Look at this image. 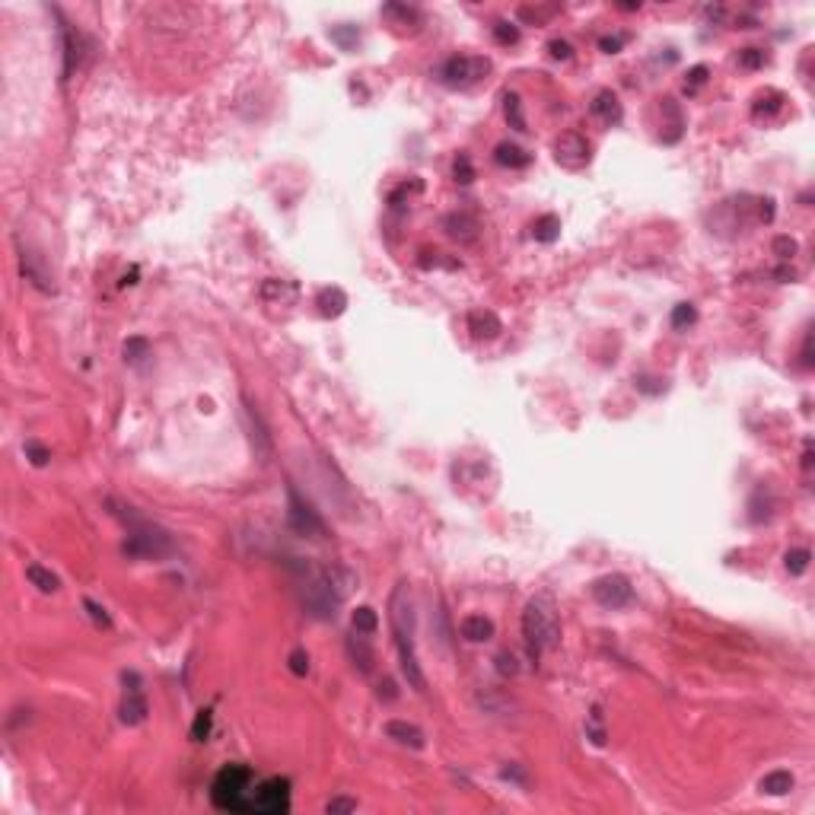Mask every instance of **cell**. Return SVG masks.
<instances>
[{
    "label": "cell",
    "instance_id": "obj_8",
    "mask_svg": "<svg viewBox=\"0 0 815 815\" xmlns=\"http://www.w3.org/2000/svg\"><path fill=\"white\" fill-rule=\"evenodd\" d=\"M589 156H593V147H589V140L583 134L564 131L558 140H554V160H558L564 169H583L589 163Z\"/></svg>",
    "mask_w": 815,
    "mask_h": 815
},
{
    "label": "cell",
    "instance_id": "obj_6",
    "mask_svg": "<svg viewBox=\"0 0 815 815\" xmlns=\"http://www.w3.org/2000/svg\"><path fill=\"white\" fill-rule=\"evenodd\" d=\"M491 73V61L481 54H456L440 67V77L446 86H475Z\"/></svg>",
    "mask_w": 815,
    "mask_h": 815
},
{
    "label": "cell",
    "instance_id": "obj_1",
    "mask_svg": "<svg viewBox=\"0 0 815 815\" xmlns=\"http://www.w3.org/2000/svg\"><path fill=\"white\" fill-rule=\"evenodd\" d=\"M392 631H395V643H399L401 672H405L411 688L424 691L427 688V679H424V672H421V660H417V650H414V612H411V599H408L405 583L392 593Z\"/></svg>",
    "mask_w": 815,
    "mask_h": 815
},
{
    "label": "cell",
    "instance_id": "obj_34",
    "mask_svg": "<svg viewBox=\"0 0 815 815\" xmlns=\"http://www.w3.org/2000/svg\"><path fill=\"white\" fill-rule=\"evenodd\" d=\"M287 662H290V672H293V675H299V679H303V675L309 672V656H306L303 650H293L290 660H287Z\"/></svg>",
    "mask_w": 815,
    "mask_h": 815
},
{
    "label": "cell",
    "instance_id": "obj_40",
    "mask_svg": "<svg viewBox=\"0 0 815 815\" xmlns=\"http://www.w3.org/2000/svg\"><path fill=\"white\" fill-rule=\"evenodd\" d=\"M26 456L32 458V465H45L51 458V453H48L42 443H26Z\"/></svg>",
    "mask_w": 815,
    "mask_h": 815
},
{
    "label": "cell",
    "instance_id": "obj_21",
    "mask_svg": "<svg viewBox=\"0 0 815 815\" xmlns=\"http://www.w3.org/2000/svg\"><path fill=\"white\" fill-rule=\"evenodd\" d=\"M262 297L265 299H277V303H290V299L297 297V287H293L290 280H265Z\"/></svg>",
    "mask_w": 815,
    "mask_h": 815
},
{
    "label": "cell",
    "instance_id": "obj_31",
    "mask_svg": "<svg viewBox=\"0 0 815 815\" xmlns=\"http://www.w3.org/2000/svg\"><path fill=\"white\" fill-rule=\"evenodd\" d=\"M707 83V67L704 64H697V67H691V73H688V80H685V93H697L701 86Z\"/></svg>",
    "mask_w": 815,
    "mask_h": 815
},
{
    "label": "cell",
    "instance_id": "obj_38",
    "mask_svg": "<svg viewBox=\"0 0 815 815\" xmlns=\"http://www.w3.org/2000/svg\"><path fill=\"white\" fill-rule=\"evenodd\" d=\"M360 647H354L351 643V653H354V660H360V669L363 672H369V666H373V653H369V647H363V634H360Z\"/></svg>",
    "mask_w": 815,
    "mask_h": 815
},
{
    "label": "cell",
    "instance_id": "obj_10",
    "mask_svg": "<svg viewBox=\"0 0 815 815\" xmlns=\"http://www.w3.org/2000/svg\"><path fill=\"white\" fill-rule=\"evenodd\" d=\"M341 602V593L334 589V583H328V580H319L316 586L309 589V595H306V608H309L316 618H334V608H338Z\"/></svg>",
    "mask_w": 815,
    "mask_h": 815
},
{
    "label": "cell",
    "instance_id": "obj_15",
    "mask_svg": "<svg viewBox=\"0 0 815 815\" xmlns=\"http://www.w3.org/2000/svg\"><path fill=\"white\" fill-rule=\"evenodd\" d=\"M468 328L475 332V338H497V334L503 332L500 319L494 316V312H488V309L471 312V316H468Z\"/></svg>",
    "mask_w": 815,
    "mask_h": 815
},
{
    "label": "cell",
    "instance_id": "obj_12",
    "mask_svg": "<svg viewBox=\"0 0 815 815\" xmlns=\"http://www.w3.org/2000/svg\"><path fill=\"white\" fill-rule=\"evenodd\" d=\"M589 112L595 115V118L602 121V125H618L621 121V102H618V96H615L612 90H602V93H595V99H593V106H589Z\"/></svg>",
    "mask_w": 815,
    "mask_h": 815
},
{
    "label": "cell",
    "instance_id": "obj_35",
    "mask_svg": "<svg viewBox=\"0 0 815 815\" xmlns=\"http://www.w3.org/2000/svg\"><path fill=\"white\" fill-rule=\"evenodd\" d=\"M471 179H475V169H471V160H468L465 153H458V160H456V182L468 185Z\"/></svg>",
    "mask_w": 815,
    "mask_h": 815
},
{
    "label": "cell",
    "instance_id": "obj_16",
    "mask_svg": "<svg viewBox=\"0 0 815 815\" xmlns=\"http://www.w3.org/2000/svg\"><path fill=\"white\" fill-rule=\"evenodd\" d=\"M793 784H796V780H793V774L780 768V771L764 774L762 784H758V786H762V793H768V796H784V793H790V790H793Z\"/></svg>",
    "mask_w": 815,
    "mask_h": 815
},
{
    "label": "cell",
    "instance_id": "obj_29",
    "mask_svg": "<svg viewBox=\"0 0 815 815\" xmlns=\"http://www.w3.org/2000/svg\"><path fill=\"white\" fill-rule=\"evenodd\" d=\"M210 720H214L210 710H201V714L195 717V726H191V739H195V742H204V739L210 736Z\"/></svg>",
    "mask_w": 815,
    "mask_h": 815
},
{
    "label": "cell",
    "instance_id": "obj_7",
    "mask_svg": "<svg viewBox=\"0 0 815 815\" xmlns=\"http://www.w3.org/2000/svg\"><path fill=\"white\" fill-rule=\"evenodd\" d=\"M593 599L599 602L602 608H625L631 605L634 599V586L627 577L621 573H608V577H599L593 583Z\"/></svg>",
    "mask_w": 815,
    "mask_h": 815
},
{
    "label": "cell",
    "instance_id": "obj_22",
    "mask_svg": "<svg viewBox=\"0 0 815 815\" xmlns=\"http://www.w3.org/2000/svg\"><path fill=\"white\" fill-rule=\"evenodd\" d=\"M532 236L538 239V242H554V239L560 236V220L554 214H545L535 220V227H532Z\"/></svg>",
    "mask_w": 815,
    "mask_h": 815
},
{
    "label": "cell",
    "instance_id": "obj_4",
    "mask_svg": "<svg viewBox=\"0 0 815 815\" xmlns=\"http://www.w3.org/2000/svg\"><path fill=\"white\" fill-rule=\"evenodd\" d=\"M125 523H128V545L125 551L134 554V558H163V554L173 551V538H169L166 529L153 523H143L137 519L134 513H125Z\"/></svg>",
    "mask_w": 815,
    "mask_h": 815
},
{
    "label": "cell",
    "instance_id": "obj_42",
    "mask_svg": "<svg viewBox=\"0 0 815 815\" xmlns=\"http://www.w3.org/2000/svg\"><path fill=\"white\" fill-rule=\"evenodd\" d=\"M548 48H551V58H558V61H567V58L573 54V51H570V45H567L564 39H554V42L548 45Z\"/></svg>",
    "mask_w": 815,
    "mask_h": 815
},
{
    "label": "cell",
    "instance_id": "obj_25",
    "mask_svg": "<svg viewBox=\"0 0 815 815\" xmlns=\"http://www.w3.org/2000/svg\"><path fill=\"white\" fill-rule=\"evenodd\" d=\"M503 112H506V121H510L516 131H526V118H523V102H519L516 93H506L503 96Z\"/></svg>",
    "mask_w": 815,
    "mask_h": 815
},
{
    "label": "cell",
    "instance_id": "obj_19",
    "mask_svg": "<svg viewBox=\"0 0 815 815\" xmlns=\"http://www.w3.org/2000/svg\"><path fill=\"white\" fill-rule=\"evenodd\" d=\"M26 580H29L32 586H39L42 593H54L61 583H58V577H54L48 567H42V564H29L26 567Z\"/></svg>",
    "mask_w": 815,
    "mask_h": 815
},
{
    "label": "cell",
    "instance_id": "obj_27",
    "mask_svg": "<svg viewBox=\"0 0 815 815\" xmlns=\"http://www.w3.org/2000/svg\"><path fill=\"white\" fill-rule=\"evenodd\" d=\"M809 558L812 554L806 551V548H793V551H786V570L790 573H806V567H809Z\"/></svg>",
    "mask_w": 815,
    "mask_h": 815
},
{
    "label": "cell",
    "instance_id": "obj_24",
    "mask_svg": "<svg viewBox=\"0 0 815 815\" xmlns=\"http://www.w3.org/2000/svg\"><path fill=\"white\" fill-rule=\"evenodd\" d=\"M376 627H379V615H376L369 605H363V608L354 612V631H357V634L369 637V634H376Z\"/></svg>",
    "mask_w": 815,
    "mask_h": 815
},
{
    "label": "cell",
    "instance_id": "obj_13",
    "mask_svg": "<svg viewBox=\"0 0 815 815\" xmlns=\"http://www.w3.org/2000/svg\"><path fill=\"white\" fill-rule=\"evenodd\" d=\"M458 631H462L465 640L484 643V640H491V637H494V621L484 618V615H468V618H462Z\"/></svg>",
    "mask_w": 815,
    "mask_h": 815
},
{
    "label": "cell",
    "instance_id": "obj_43",
    "mask_svg": "<svg viewBox=\"0 0 815 815\" xmlns=\"http://www.w3.org/2000/svg\"><path fill=\"white\" fill-rule=\"evenodd\" d=\"M325 809H328V812H354V809H357V803H354V799L338 796V799H332V803H328Z\"/></svg>",
    "mask_w": 815,
    "mask_h": 815
},
{
    "label": "cell",
    "instance_id": "obj_36",
    "mask_svg": "<svg viewBox=\"0 0 815 815\" xmlns=\"http://www.w3.org/2000/svg\"><path fill=\"white\" fill-rule=\"evenodd\" d=\"M739 64L749 67V71H755V67L764 64V51H758V48H745V51H739Z\"/></svg>",
    "mask_w": 815,
    "mask_h": 815
},
{
    "label": "cell",
    "instance_id": "obj_28",
    "mask_svg": "<svg viewBox=\"0 0 815 815\" xmlns=\"http://www.w3.org/2000/svg\"><path fill=\"white\" fill-rule=\"evenodd\" d=\"M558 16V6H519V19H532V23H548Z\"/></svg>",
    "mask_w": 815,
    "mask_h": 815
},
{
    "label": "cell",
    "instance_id": "obj_11",
    "mask_svg": "<svg viewBox=\"0 0 815 815\" xmlns=\"http://www.w3.org/2000/svg\"><path fill=\"white\" fill-rule=\"evenodd\" d=\"M125 679L131 682V688H128L125 701H121V723L137 726V723L147 720L150 707H147V697H143V691H140V679H137V672H125Z\"/></svg>",
    "mask_w": 815,
    "mask_h": 815
},
{
    "label": "cell",
    "instance_id": "obj_5",
    "mask_svg": "<svg viewBox=\"0 0 815 815\" xmlns=\"http://www.w3.org/2000/svg\"><path fill=\"white\" fill-rule=\"evenodd\" d=\"M249 812L255 815H287L290 812V780L268 777L258 780L249 799Z\"/></svg>",
    "mask_w": 815,
    "mask_h": 815
},
{
    "label": "cell",
    "instance_id": "obj_33",
    "mask_svg": "<svg viewBox=\"0 0 815 815\" xmlns=\"http://www.w3.org/2000/svg\"><path fill=\"white\" fill-rule=\"evenodd\" d=\"M83 608L90 612V618L96 621V625H102V627H112V618H108V612L106 608L99 605V602H93V599H83Z\"/></svg>",
    "mask_w": 815,
    "mask_h": 815
},
{
    "label": "cell",
    "instance_id": "obj_20",
    "mask_svg": "<svg viewBox=\"0 0 815 815\" xmlns=\"http://www.w3.org/2000/svg\"><path fill=\"white\" fill-rule=\"evenodd\" d=\"M784 108V93H777V90H768V93H762L755 99V106H752V115L755 118H768V115H774V112H780Z\"/></svg>",
    "mask_w": 815,
    "mask_h": 815
},
{
    "label": "cell",
    "instance_id": "obj_41",
    "mask_svg": "<svg viewBox=\"0 0 815 815\" xmlns=\"http://www.w3.org/2000/svg\"><path fill=\"white\" fill-rule=\"evenodd\" d=\"M621 45H625V36H605V39H599V48H602L605 54H618Z\"/></svg>",
    "mask_w": 815,
    "mask_h": 815
},
{
    "label": "cell",
    "instance_id": "obj_14",
    "mask_svg": "<svg viewBox=\"0 0 815 815\" xmlns=\"http://www.w3.org/2000/svg\"><path fill=\"white\" fill-rule=\"evenodd\" d=\"M386 736L395 739L401 745H411V749H424V732L417 729L414 723H405V720H389L386 723Z\"/></svg>",
    "mask_w": 815,
    "mask_h": 815
},
{
    "label": "cell",
    "instance_id": "obj_17",
    "mask_svg": "<svg viewBox=\"0 0 815 815\" xmlns=\"http://www.w3.org/2000/svg\"><path fill=\"white\" fill-rule=\"evenodd\" d=\"M347 306V297L341 287H325V290L319 293V309L322 316H341Z\"/></svg>",
    "mask_w": 815,
    "mask_h": 815
},
{
    "label": "cell",
    "instance_id": "obj_37",
    "mask_svg": "<svg viewBox=\"0 0 815 815\" xmlns=\"http://www.w3.org/2000/svg\"><path fill=\"white\" fill-rule=\"evenodd\" d=\"M589 736H593L595 745H605V729H602V714H599V707H595L593 717H589Z\"/></svg>",
    "mask_w": 815,
    "mask_h": 815
},
{
    "label": "cell",
    "instance_id": "obj_18",
    "mask_svg": "<svg viewBox=\"0 0 815 815\" xmlns=\"http://www.w3.org/2000/svg\"><path fill=\"white\" fill-rule=\"evenodd\" d=\"M494 160L500 163V166H510V169H523V166H529V160H532V156L526 153L523 147H516V143H500V147H497V153H494Z\"/></svg>",
    "mask_w": 815,
    "mask_h": 815
},
{
    "label": "cell",
    "instance_id": "obj_39",
    "mask_svg": "<svg viewBox=\"0 0 815 815\" xmlns=\"http://www.w3.org/2000/svg\"><path fill=\"white\" fill-rule=\"evenodd\" d=\"M774 252H777L780 258H793L796 255V242H793L790 236H777L774 239Z\"/></svg>",
    "mask_w": 815,
    "mask_h": 815
},
{
    "label": "cell",
    "instance_id": "obj_3",
    "mask_svg": "<svg viewBox=\"0 0 815 815\" xmlns=\"http://www.w3.org/2000/svg\"><path fill=\"white\" fill-rule=\"evenodd\" d=\"M255 790V777L245 764H227L217 771L210 784V799L220 812H249V799Z\"/></svg>",
    "mask_w": 815,
    "mask_h": 815
},
{
    "label": "cell",
    "instance_id": "obj_32",
    "mask_svg": "<svg viewBox=\"0 0 815 815\" xmlns=\"http://www.w3.org/2000/svg\"><path fill=\"white\" fill-rule=\"evenodd\" d=\"M494 39L500 45H516L519 42V29L513 23H497L494 26Z\"/></svg>",
    "mask_w": 815,
    "mask_h": 815
},
{
    "label": "cell",
    "instance_id": "obj_9",
    "mask_svg": "<svg viewBox=\"0 0 815 815\" xmlns=\"http://www.w3.org/2000/svg\"><path fill=\"white\" fill-rule=\"evenodd\" d=\"M290 526L299 532V535H312V538L325 535V526H322V519L316 516V510H312L309 503H303L297 491H290Z\"/></svg>",
    "mask_w": 815,
    "mask_h": 815
},
{
    "label": "cell",
    "instance_id": "obj_2",
    "mask_svg": "<svg viewBox=\"0 0 815 815\" xmlns=\"http://www.w3.org/2000/svg\"><path fill=\"white\" fill-rule=\"evenodd\" d=\"M523 637L529 643V653L542 656L548 650L558 647V637H560V621H558V612H554L551 599L548 595H535V599L526 605L523 612Z\"/></svg>",
    "mask_w": 815,
    "mask_h": 815
},
{
    "label": "cell",
    "instance_id": "obj_26",
    "mask_svg": "<svg viewBox=\"0 0 815 815\" xmlns=\"http://www.w3.org/2000/svg\"><path fill=\"white\" fill-rule=\"evenodd\" d=\"M150 357V344H147V338H128L125 341V360L128 363H143Z\"/></svg>",
    "mask_w": 815,
    "mask_h": 815
},
{
    "label": "cell",
    "instance_id": "obj_23",
    "mask_svg": "<svg viewBox=\"0 0 815 815\" xmlns=\"http://www.w3.org/2000/svg\"><path fill=\"white\" fill-rule=\"evenodd\" d=\"M446 227H449V232H453L456 239H475L478 220H475V217H468V214H453L446 220Z\"/></svg>",
    "mask_w": 815,
    "mask_h": 815
},
{
    "label": "cell",
    "instance_id": "obj_30",
    "mask_svg": "<svg viewBox=\"0 0 815 815\" xmlns=\"http://www.w3.org/2000/svg\"><path fill=\"white\" fill-rule=\"evenodd\" d=\"M694 319H697V312H694V306H691V303H679L672 309V328H685V325H691Z\"/></svg>",
    "mask_w": 815,
    "mask_h": 815
}]
</instances>
